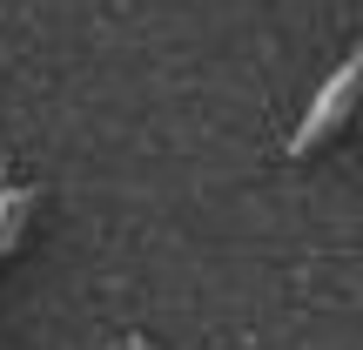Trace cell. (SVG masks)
<instances>
[{
	"label": "cell",
	"mask_w": 363,
	"mask_h": 350,
	"mask_svg": "<svg viewBox=\"0 0 363 350\" xmlns=\"http://www.w3.org/2000/svg\"><path fill=\"white\" fill-rule=\"evenodd\" d=\"M40 195L34 189H0V256H7L13 243H21V229H27V209H34Z\"/></svg>",
	"instance_id": "obj_2"
},
{
	"label": "cell",
	"mask_w": 363,
	"mask_h": 350,
	"mask_svg": "<svg viewBox=\"0 0 363 350\" xmlns=\"http://www.w3.org/2000/svg\"><path fill=\"white\" fill-rule=\"evenodd\" d=\"M357 81H363V54H343V67L316 88V102H310V115L296 121V135H289V155H310L316 142H323L330 128H343V115H350V94H357Z\"/></svg>",
	"instance_id": "obj_1"
}]
</instances>
